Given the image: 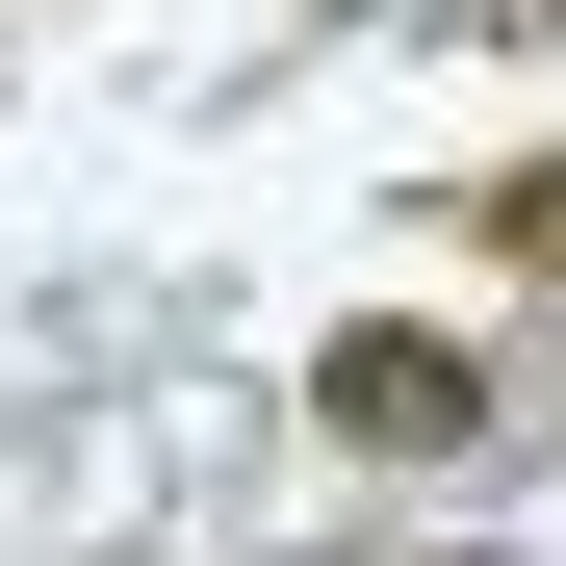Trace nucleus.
<instances>
[{
  "mask_svg": "<svg viewBox=\"0 0 566 566\" xmlns=\"http://www.w3.org/2000/svg\"><path fill=\"white\" fill-rule=\"evenodd\" d=\"M463 232H490V258H541V283H566V155H515V180H490V207H463Z\"/></svg>",
  "mask_w": 566,
  "mask_h": 566,
  "instance_id": "f03ea898",
  "label": "nucleus"
},
{
  "mask_svg": "<svg viewBox=\"0 0 566 566\" xmlns=\"http://www.w3.org/2000/svg\"><path fill=\"white\" fill-rule=\"evenodd\" d=\"M310 412H335V438H387V463H463V438H490V360L387 310V335H335V360H310Z\"/></svg>",
  "mask_w": 566,
  "mask_h": 566,
  "instance_id": "f257e3e1",
  "label": "nucleus"
}]
</instances>
